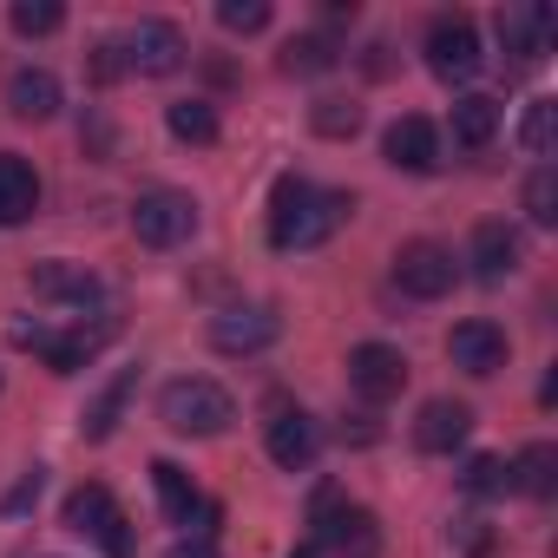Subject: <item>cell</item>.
<instances>
[{"label": "cell", "mask_w": 558, "mask_h": 558, "mask_svg": "<svg viewBox=\"0 0 558 558\" xmlns=\"http://www.w3.org/2000/svg\"><path fill=\"white\" fill-rule=\"evenodd\" d=\"M525 217H532L538 230L558 223V171H551V165H538V171L525 178Z\"/></svg>", "instance_id": "31"}, {"label": "cell", "mask_w": 558, "mask_h": 558, "mask_svg": "<svg viewBox=\"0 0 558 558\" xmlns=\"http://www.w3.org/2000/svg\"><path fill=\"white\" fill-rule=\"evenodd\" d=\"M151 486H158V506H165V519H171V525H191V519L204 512V493L191 486V473H184V466L151 460Z\"/></svg>", "instance_id": "22"}, {"label": "cell", "mask_w": 558, "mask_h": 558, "mask_svg": "<svg viewBox=\"0 0 558 558\" xmlns=\"http://www.w3.org/2000/svg\"><path fill=\"white\" fill-rule=\"evenodd\" d=\"M349 210H355L349 191H323L310 178H276V191H269V243L276 250H316L349 223Z\"/></svg>", "instance_id": "1"}, {"label": "cell", "mask_w": 558, "mask_h": 558, "mask_svg": "<svg viewBox=\"0 0 558 558\" xmlns=\"http://www.w3.org/2000/svg\"><path fill=\"white\" fill-rule=\"evenodd\" d=\"M132 388H138V375L125 368V375H119V381H112V388H106V395L86 408V421H80V427H86V440H112V427H119V414H125Z\"/></svg>", "instance_id": "26"}, {"label": "cell", "mask_w": 558, "mask_h": 558, "mask_svg": "<svg viewBox=\"0 0 558 558\" xmlns=\"http://www.w3.org/2000/svg\"><path fill=\"white\" fill-rule=\"evenodd\" d=\"M14 342L34 349L53 375H73V368H86V362L112 342V323H93V329H86V323H73V329H21Z\"/></svg>", "instance_id": "7"}, {"label": "cell", "mask_w": 558, "mask_h": 558, "mask_svg": "<svg viewBox=\"0 0 558 558\" xmlns=\"http://www.w3.org/2000/svg\"><path fill=\"white\" fill-rule=\"evenodd\" d=\"M60 27H66V8H60V0H14V34L47 40V34H60Z\"/></svg>", "instance_id": "29"}, {"label": "cell", "mask_w": 558, "mask_h": 558, "mask_svg": "<svg viewBox=\"0 0 558 558\" xmlns=\"http://www.w3.org/2000/svg\"><path fill=\"white\" fill-rule=\"evenodd\" d=\"M466 434H473V408L466 401H427L414 414V447L421 453H453V447H466Z\"/></svg>", "instance_id": "18"}, {"label": "cell", "mask_w": 558, "mask_h": 558, "mask_svg": "<svg viewBox=\"0 0 558 558\" xmlns=\"http://www.w3.org/2000/svg\"><path fill=\"white\" fill-rule=\"evenodd\" d=\"M447 132H453L460 151H486L499 138V99L493 93H460L453 112H447Z\"/></svg>", "instance_id": "20"}, {"label": "cell", "mask_w": 558, "mask_h": 558, "mask_svg": "<svg viewBox=\"0 0 558 558\" xmlns=\"http://www.w3.org/2000/svg\"><path fill=\"white\" fill-rule=\"evenodd\" d=\"M316 551H329V558H375L381 551V519L368 506H336L323 493V506H316Z\"/></svg>", "instance_id": "5"}, {"label": "cell", "mask_w": 558, "mask_h": 558, "mask_svg": "<svg viewBox=\"0 0 558 558\" xmlns=\"http://www.w3.org/2000/svg\"><path fill=\"white\" fill-rule=\"evenodd\" d=\"M460 486H466L473 499H499V493H512V466H506L499 453H473L466 473H460Z\"/></svg>", "instance_id": "28"}, {"label": "cell", "mask_w": 558, "mask_h": 558, "mask_svg": "<svg viewBox=\"0 0 558 558\" xmlns=\"http://www.w3.org/2000/svg\"><path fill=\"white\" fill-rule=\"evenodd\" d=\"M8 112L27 119V125L53 119V112H60V80H53L47 66H21V73L8 80Z\"/></svg>", "instance_id": "21"}, {"label": "cell", "mask_w": 558, "mask_h": 558, "mask_svg": "<svg viewBox=\"0 0 558 558\" xmlns=\"http://www.w3.org/2000/svg\"><path fill=\"white\" fill-rule=\"evenodd\" d=\"M158 421H165L171 434L210 440V434H223V427L236 421V401H230V388H217L210 375H178V381H165V395H158Z\"/></svg>", "instance_id": "2"}, {"label": "cell", "mask_w": 558, "mask_h": 558, "mask_svg": "<svg viewBox=\"0 0 558 558\" xmlns=\"http://www.w3.org/2000/svg\"><path fill=\"white\" fill-rule=\"evenodd\" d=\"M480 27L466 21V14H440L434 27H427V66H434V80H473L480 73Z\"/></svg>", "instance_id": "8"}, {"label": "cell", "mask_w": 558, "mask_h": 558, "mask_svg": "<svg viewBox=\"0 0 558 558\" xmlns=\"http://www.w3.org/2000/svg\"><path fill=\"white\" fill-rule=\"evenodd\" d=\"M290 558H316V545H303V551H290Z\"/></svg>", "instance_id": "35"}, {"label": "cell", "mask_w": 558, "mask_h": 558, "mask_svg": "<svg viewBox=\"0 0 558 558\" xmlns=\"http://www.w3.org/2000/svg\"><path fill=\"white\" fill-rule=\"evenodd\" d=\"M493 27H499V47L519 60V66H538L545 53H551V8H538V0H519V8H499L493 14Z\"/></svg>", "instance_id": "13"}, {"label": "cell", "mask_w": 558, "mask_h": 558, "mask_svg": "<svg viewBox=\"0 0 558 558\" xmlns=\"http://www.w3.org/2000/svg\"><path fill=\"white\" fill-rule=\"evenodd\" d=\"M381 151H388V165L395 171H434L440 165V125L434 119H421V112H401L388 132H381Z\"/></svg>", "instance_id": "16"}, {"label": "cell", "mask_w": 558, "mask_h": 558, "mask_svg": "<svg viewBox=\"0 0 558 558\" xmlns=\"http://www.w3.org/2000/svg\"><path fill=\"white\" fill-rule=\"evenodd\" d=\"M512 466V493H532V499H551L558 493V447L551 440H532L519 460H506Z\"/></svg>", "instance_id": "23"}, {"label": "cell", "mask_w": 558, "mask_h": 558, "mask_svg": "<svg viewBox=\"0 0 558 558\" xmlns=\"http://www.w3.org/2000/svg\"><path fill=\"white\" fill-rule=\"evenodd\" d=\"M263 447H269V460L283 466V473H310L316 453H323V427H316L303 408H269V421H263Z\"/></svg>", "instance_id": "9"}, {"label": "cell", "mask_w": 558, "mask_h": 558, "mask_svg": "<svg viewBox=\"0 0 558 558\" xmlns=\"http://www.w3.org/2000/svg\"><path fill=\"white\" fill-rule=\"evenodd\" d=\"M310 125H316L323 138H355V132H362V106H355V99H316V106H310Z\"/></svg>", "instance_id": "30"}, {"label": "cell", "mask_w": 558, "mask_h": 558, "mask_svg": "<svg viewBox=\"0 0 558 558\" xmlns=\"http://www.w3.org/2000/svg\"><path fill=\"white\" fill-rule=\"evenodd\" d=\"M447 355H453V368H466V375H480V381H486V375H499V368H506L512 342H506V329H499V323L473 316V323H453Z\"/></svg>", "instance_id": "15"}, {"label": "cell", "mask_w": 558, "mask_h": 558, "mask_svg": "<svg viewBox=\"0 0 558 558\" xmlns=\"http://www.w3.org/2000/svg\"><path fill=\"white\" fill-rule=\"evenodd\" d=\"M40 210V171L21 151H0V230H14Z\"/></svg>", "instance_id": "19"}, {"label": "cell", "mask_w": 558, "mask_h": 558, "mask_svg": "<svg viewBox=\"0 0 558 558\" xmlns=\"http://www.w3.org/2000/svg\"><path fill=\"white\" fill-rule=\"evenodd\" d=\"M336 60H342V47H336L329 34H296V40L283 47V73H290V80H316V73H336Z\"/></svg>", "instance_id": "24"}, {"label": "cell", "mask_w": 558, "mask_h": 558, "mask_svg": "<svg viewBox=\"0 0 558 558\" xmlns=\"http://www.w3.org/2000/svg\"><path fill=\"white\" fill-rule=\"evenodd\" d=\"M349 388H355L368 408H388V401L408 388V355L388 349V342H362V349H349Z\"/></svg>", "instance_id": "11"}, {"label": "cell", "mask_w": 558, "mask_h": 558, "mask_svg": "<svg viewBox=\"0 0 558 558\" xmlns=\"http://www.w3.org/2000/svg\"><path fill=\"white\" fill-rule=\"evenodd\" d=\"M40 486H47V473H40V466H34V473H27V480H21V486H14V493H8V499H0V512H27V506H34V499H40Z\"/></svg>", "instance_id": "33"}, {"label": "cell", "mask_w": 558, "mask_h": 558, "mask_svg": "<svg viewBox=\"0 0 558 558\" xmlns=\"http://www.w3.org/2000/svg\"><path fill=\"white\" fill-rule=\"evenodd\" d=\"M165 125H171V138L178 145H217V106L210 99H178L171 112H165Z\"/></svg>", "instance_id": "25"}, {"label": "cell", "mask_w": 558, "mask_h": 558, "mask_svg": "<svg viewBox=\"0 0 558 558\" xmlns=\"http://www.w3.org/2000/svg\"><path fill=\"white\" fill-rule=\"evenodd\" d=\"M217 21H223L230 34H263V27H269V0H223Z\"/></svg>", "instance_id": "32"}, {"label": "cell", "mask_w": 558, "mask_h": 558, "mask_svg": "<svg viewBox=\"0 0 558 558\" xmlns=\"http://www.w3.org/2000/svg\"><path fill=\"white\" fill-rule=\"evenodd\" d=\"M276 336H283V316L263 310V303H236L210 316V349L217 355H263Z\"/></svg>", "instance_id": "10"}, {"label": "cell", "mask_w": 558, "mask_h": 558, "mask_svg": "<svg viewBox=\"0 0 558 558\" xmlns=\"http://www.w3.org/2000/svg\"><path fill=\"white\" fill-rule=\"evenodd\" d=\"M165 558H217V545H210V538H178Z\"/></svg>", "instance_id": "34"}, {"label": "cell", "mask_w": 558, "mask_h": 558, "mask_svg": "<svg viewBox=\"0 0 558 558\" xmlns=\"http://www.w3.org/2000/svg\"><path fill=\"white\" fill-rule=\"evenodd\" d=\"M473 276H480V283H506V276L525 263V236L512 230V223H480L473 230Z\"/></svg>", "instance_id": "17"}, {"label": "cell", "mask_w": 558, "mask_h": 558, "mask_svg": "<svg viewBox=\"0 0 558 558\" xmlns=\"http://www.w3.org/2000/svg\"><path fill=\"white\" fill-rule=\"evenodd\" d=\"M395 283H401V296H414V303H440V296L460 283V263H453L447 243L414 236V243L395 250Z\"/></svg>", "instance_id": "4"}, {"label": "cell", "mask_w": 558, "mask_h": 558, "mask_svg": "<svg viewBox=\"0 0 558 558\" xmlns=\"http://www.w3.org/2000/svg\"><path fill=\"white\" fill-rule=\"evenodd\" d=\"M519 145H525L532 158H551V145H558V106H551V99H532V106H525Z\"/></svg>", "instance_id": "27"}, {"label": "cell", "mask_w": 558, "mask_h": 558, "mask_svg": "<svg viewBox=\"0 0 558 558\" xmlns=\"http://www.w3.org/2000/svg\"><path fill=\"white\" fill-rule=\"evenodd\" d=\"M184 27L178 21H138L125 40H119V60H125V73H145V80H171L178 66H184Z\"/></svg>", "instance_id": "6"}, {"label": "cell", "mask_w": 558, "mask_h": 558, "mask_svg": "<svg viewBox=\"0 0 558 558\" xmlns=\"http://www.w3.org/2000/svg\"><path fill=\"white\" fill-rule=\"evenodd\" d=\"M66 525H73L80 538L106 545L112 558H125V512H119V499H112L106 486H80V493L66 499Z\"/></svg>", "instance_id": "14"}, {"label": "cell", "mask_w": 558, "mask_h": 558, "mask_svg": "<svg viewBox=\"0 0 558 558\" xmlns=\"http://www.w3.org/2000/svg\"><path fill=\"white\" fill-rule=\"evenodd\" d=\"M191 230H197V197L191 191L158 184V191H145L132 204V236L145 250H178V243H191Z\"/></svg>", "instance_id": "3"}, {"label": "cell", "mask_w": 558, "mask_h": 558, "mask_svg": "<svg viewBox=\"0 0 558 558\" xmlns=\"http://www.w3.org/2000/svg\"><path fill=\"white\" fill-rule=\"evenodd\" d=\"M27 290H34L40 303H53V310H73V316L99 310V276H93L86 263H66V256H53V263H34Z\"/></svg>", "instance_id": "12"}]
</instances>
